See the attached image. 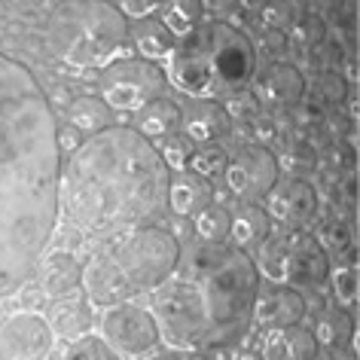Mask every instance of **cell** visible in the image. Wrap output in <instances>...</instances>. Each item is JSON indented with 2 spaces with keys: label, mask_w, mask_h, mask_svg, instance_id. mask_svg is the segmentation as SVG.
<instances>
[{
  "label": "cell",
  "mask_w": 360,
  "mask_h": 360,
  "mask_svg": "<svg viewBox=\"0 0 360 360\" xmlns=\"http://www.w3.org/2000/svg\"><path fill=\"white\" fill-rule=\"evenodd\" d=\"M61 147L49 98L0 52V300L37 269L58 220Z\"/></svg>",
  "instance_id": "obj_1"
},
{
  "label": "cell",
  "mask_w": 360,
  "mask_h": 360,
  "mask_svg": "<svg viewBox=\"0 0 360 360\" xmlns=\"http://www.w3.org/2000/svg\"><path fill=\"white\" fill-rule=\"evenodd\" d=\"M68 208L92 232L147 229L168 217L171 171L138 129L98 131L68 162Z\"/></svg>",
  "instance_id": "obj_2"
},
{
  "label": "cell",
  "mask_w": 360,
  "mask_h": 360,
  "mask_svg": "<svg viewBox=\"0 0 360 360\" xmlns=\"http://www.w3.org/2000/svg\"><path fill=\"white\" fill-rule=\"evenodd\" d=\"M259 272L236 245H193L180 250L168 281L156 290V314L171 342L214 351L238 342L254 314Z\"/></svg>",
  "instance_id": "obj_3"
},
{
  "label": "cell",
  "mask_w": 360,
  "mask_h": 360,
  "mask_svg": "<svg viewBox=\"0 0 360 360\" xmlns=\"http://www.w3.org/2000/svg\"><path fill=\"white\" fill-rule=\"evenodd\" d=\"M254 77V43L229 22H202L171 52V83L195 101H229Z\"/></svg>",
  "instance_id": "obj_4"
},
{
  "label": "cell",
  "mask_w": 360,
  "mask_h": 360,
  "mask_svg": "<svg viewBox=\"0 0 360 360\" xmlns=\"http://www.w3.org/2000/svg\"><path fill=\"white\" fill-rule=\"evenodd\" d=\"M65 13L68 19H61L52 31V46L68 61L79 65L101 61L125 37L120 10L110 4H77L65 6Z\"/></svg>",
  "instance_id": "obj_5"
},
{
  "label": "cell",
  "mask_w": 360,
  "mask_h": 360,
  "mask_svg": "<svg viewBox=\"0 0 360 360\" xmlns=\"http://www.w3.org/2000/svg\"><path fill=\"white\" fill-rule=\"evenodd\" d=\"M110 259L116 263V269L122 272V278L129 281L134 293L156 290L174 272V266L180 259V245H177L174 232L147 226V229L131 232L110 254Z\"/></svg>",
  "instance_id": "obj_6"
},
{
  "label": "cell",
  "mask_w": 360,
  "mask_h": 360,
  "mask_svg": "<svg viewBox=\"0 0 360 360\" xmlns=\"http://www.w3.org/2000/svg\"><path fill=\"white\" fill-rule=\"evenodd\" d=\"M263 269L266 275L293 287H321L330 275V259L318 238L305 232H287L263 248Z\"/></svg>",
  "instance_id": "obj_7"
},
{
  "label": "cell",
  "mask_w": 360,
  "mask_h": 360,
  "mask_svg": "<svg viewBox=\"0 0 360 360\" xmlns=\"http://www.w3.org/2000/svg\"><path fill=\"white\" fill-rule=\"evenodd\" d=\"M98 86L110 110H141L165 89V74L147 58H125L104 68Z\"/></svg>",
  "instance_id": "obj_8"
},
{
  "label": "cell",
  "mask_w": 360,
  "mask_h": 360,
  "mask_svg": "<svg viewBox=\"0 0 360 360\" xmlns=\"http://www.w3.org/2000/svg\"><path fill=\"white\" fill-rule=\"evenodd\" d=\"M226 184L229 190L241 195V199L254 202L272 193V186L278 184V162L266 147H250L238 150L236 159H229L226 165Z\"/></svg>",
  "instance_id": "obj_9"
},
{
  "label": "cell",
  "mask_w": 360,
  "mask_h": 360,
  "mask_svg": "<svg viewBox=\"0 0 360 360\" xmlns=\"http://www.w3.org/2000/svg\"><path fill=\"white\" fill-rule=\"evenodd\" d=\"M104 336L110 345L125 351V354H143L147 348L156 345L159 323L150 311L138 309V305H129V302H120L107 311Z\"/></svg>",
  "instance_id": "obj_10"
},
{
  "label": "cell",
  "mask_w": 360,
  "mask_h": 360,
  "mask_svg": "<svg viewBox=\"0 0 360 360\" xmlns=\"http://www.w3.org/2000/svg\"><path fill=\"white\" fill-rule=\"evenodd\" d=\"M52 348V330L37 314H15L0 330V360H43Z\"/></svg>",
  "instance_id": "obj_11"
},
{
  "label": "cell",
  "mask_w": 360,
  "mask_h": 360,
  "mask_svg": "<svg viewBox=\"0 0 360 360\" xmlns=\"http://www.w3.org/2000/svg\"><path fill=\"white\" fill-rule=\"evenodd\" d=\"M318 211V195H314L311 184H305L300 177H290V180H281V184L272 186L269 193V211L272 217H278L287 226H302L309 223Z\"/></svg>",
  "instance_id": "obj_12"
},
{
  "label": "cell",
  "mask_w": 360,
  "mask_h": 360,
  "mask_svg": "<svg viewBox=\"0 0 360 360\" xmlns=\"http://www.w3.org/2000/svg\"><path fill=\"white\" fill-rule=\"evenodd\" d=\"M302 314H305V300L293 290V287L269 284L263 290H257L254 318L259 321V327H269V330L296 327Z\"/></svg>",
  "instance_id": "obj_13"
},
{
  "label": "cell",
  "mask_w": 360,
  "mask_h": 360,
  "mask_svg": "<svg viewBox=\"0 0 360 360\" xmlns=\"http://www.w3.org/2000/svg\"><path fill=\"white\" fill-rule=\"evenodd\" d=\"M305 95V79L293 65L275 61L254 79V98L269 107H293Z\"/></svg>",
  "instance_id": "obj_14"
},
{
  "label": "cell",
  "mask_w": 360,
  "mask_h": 360,
  "mask_svg": "<svg viewBox=\"0 0 360 360\" xmlns=\"http://www.w3.org/2000/svg\"><path fill=\"white\" fill-rule=\"evenodd\" d=\"M184 138L195 143H214L220 138H226L232 129V116L226 107H220L217 101H195L190 110L184 113Z\"/></svg>",
  "instance_id": "obj_15"
},
{
  "label": "cell",
  "mask_w": 360,
  "mask_h": 360,
  "mask_svg": "<svg viewBox=\"0 0 360 360\" xmlns=\"http://www.w3.org/2000/svg\"><path fill=\"white\" fill-rule=\"evenodd\" d=\"M83 284L98 305H120V302H125V296L134 293L110 257L92 259L83 272Z\"/></svg>",
  "instance_id": "obj_16"
},
{
  "label": "cell",
  "mask_w": 360,
  "mask_h": 360,
  "mask_svg": "<svg viewBox=\"0 0 360 360\" xmlns=\"http://www.w3.org/2000/svg\"><path fill=\"white\" fill-rule=\"evenodd\" d=\"M214 190L208 180H202L193 171H180V174L171 180L168 190V211L177 214V217H199L205 208H211Z\"/></svg>",
  "instance_id": "obj_17"
},
{
  "label": "cell",
  "mask_w": 360,
  "mask_h": 360,
  "mask_svg": "<svg viewBox=\"0 0 360 360\" xmlns=\"http://www.w3.org/2000/svg\"><path fill=\"white\" fill-rule=\"evenodd\" d=\"M263 360H318V339L305 327H284L266 342Z\"/></svg>",
  "instance_id": "obj_18"
},
{
  "label": "cell",
  "mask_w": 360,
  "mask_h": 360,
  "mask_svg": "<svg viewBox=\"0 0 360 360\" xmlns=\"http://www.w3.org/2000/svg\"><path fill=\"white\" fill-rule=\"evenodd\" d=\"M180 107L168 98H156L150 101L147 107H141V116H138V131L143 134L147 141H156V138H171L177 129H180Z\"/></svg>",
  "instance_id": "obj_19"
},
{
  "label": "cell",
  "mask_w": 360,
  "mask_h": 360,
  "mask_svg": "<svg viewBox=\"0 0 360 360\" xmlns=\"http://www.w3.org/2000/svg\"><path fill=\"white\" fill-rule=\"evenodd\" d=\"M83 281V269L70 254H52L43 269V293L46 296H68Z\"/></svg>",
  "instance_id": "obj_20"
},
{
  "label": "cell",
  "mask_w": 360,
  "mask_h": 360,
  "mask_svg": "<svg viewBox=\"0 0 360 360\" xmlns=\"http://www.w3.org/2000/svg\"><path fill=\"white\" fill-rule=\"evenodd\" d=\"M229 236L236 238V248H241V250L259 245V241L269 236V214L259 208V205H254V202L241 205L238 214L232 217Z\"/></svg>",
  "instance_id": "obj_21"
},
{
  "label": "cell",
  "mask_w": 360,
  "mask_h": 360,
  "mask_svg": "<svg viewBox=\"0 0 360 360\" xmlns=\"http://www.w3.org/2000/svg\"><path fill=\"white\" fill-rule=\"evenodd\" d=\"M110 120H113V110L104 104V98H98V95H83L70 104V122L86 131L110 129Z\"/></svg>",
  "instance_id": "obj_22"
},
{
  "label": "cell",
  "mask_w": 360,
  "mask_h": 360,
  "mask_svg": "<svg viewBox=\"0 0 360 360\" xmlns=\"http://www.w3.org/2000/svg\"><path fill=\"white\" fill-rule=\"evenodd\" d=\"M49 321H52V330L61 333V336H83V333L92 327V314H89V309L83 302H77V300H65V302H58L56 309H52L49 314Z\"/></svg>",
  "instance_id": "obj_23"
},
{
  "label": "cell",
  "mask_w": 360,
  "mask_h": 360,
  "mask_svg": "<svg viewBox=\"0 0 360 360\" xmlns=\"http://www.w3.org/2000/svg\"><path fill=\"white\" fill-rule=\"evenodd\" d=\"M134 43H138V49L147 58H159V56H168V52L174 49V34H171L159 19H147L134 28Z\"/></svg>",
  "instance_id": "obj_24"
},
{
  "label": "cell",
  "mask_w": 360,
  "mask_h": 360,
  "mask_svg": "<svg viewBox=\"0 0 360 360\" xmlns=\"http://www.w3.org/2000/svg\"><path fill=\"white\" fill-rule=\"evenodd\" d=\"M165 15H162V25L171 31V34H180V37H186L190 31L199 28V19H202V4H193V0H174V4H165L162 6Z\"/></svg>",
  "instance_id": "obj_25"
},
{
  "label": "cell",
  "mask_w": 360,
  "mask_h": 360,
  "mask_svg": "<svg viewBox=\"0 0 360 360\" xmlns=\"http://www.w3.org/2000/svg\"><path fill=\"white\" fill-rule=\"evenodd\" d=\"M229 226H232V214L223 205H211L195 217V232L208 245H223V238L229 236Z\"/></svg>",
  "instance_id": "obj_26"
},
{
  "label": "cell",
  "mask_w": 360,
  "mask_h": 360,
  "mask_svg": "<svg viewBox=\"0 0 360 360\" xmlns=\"http://www.w3.org/2000/svg\"><path fill=\"white\" fill-rule=\"evenodd\" d=\"M351 336H354V321H351L348 311H327L323 318L318 321V342H323V345H342V342H348Z\"/></svg>",
  "instance_id": "obj_27"
},
{
  "label": "cell",
  "mask_w": 360,
  "mask_h": 360,
  "mask_svg": "<svg viewBox=\"0 0 360 360\" xmlns=\"http://www.w3.org/2000/svg\"><path fill=\"white\" fill-rule=\"evenodd\" d=\"M186 165H190L193 174H199L202 180H214V177L226 174L229 159H226V153L217 150V147H205V150H199V153H193Z\"/></svg>",
  "instance_id": "obj_28"
},
{
  "label": "cell",
  "mask_w": 360,
  "mask_h": 360,
  "mask_svg": "<svg viewBox=\"0 0 360 360\" xmlns=\"http://www.w3.org/2000/svg\"><path fill=\"white\" fill-rule=\"evenodd\" d=\"M65 360H120V357H116V351L107 345L104 339H98V336H83V339H77L74 345L68 348Z\"/></svg>",
  "instance_id": "obj_29"
},
{
  "label": "cell",
  "mask_w": 360,
  "mask_h": 360,
  "mask_svg": "<svg viewBox=\"0 0 360 360\" xmlns=\"http://www.w3.org/2000/svg\"><path fill=\"white\" fill-rule=\"evenodd\" d=\"M314 86H318V95L327 104H339V101H345V95H348V83L342 79V74H336V70H323Z\"/></svg>",
  "instance_id": "obj_30"
},
{
  "label": "cell",
  "mask_w": 360,
  "mask_h": 360,
  "mask_svg": "<svg viewBox=\"0 0 360 360\" xmlns=\"http://www.w3.org/2000/svg\"><path fill=\"white\" fill-rule=\"evenodd\" d=\"M159 156H162V162H165L168 168L184 171L186 162H190V156H193V147H190V141L186 138H165V147H162Z\"/></svg>",
  "instance_id": "obj_31"
},
{
  "label": "cell",
  "mask_w": 360,
  "mask_h": 360,
  "mask_svg": "<svg viewBox=\"0 0 360 360\" xmlns=\"http://www.w3.org/2000/svg\"><path fill=\"white\" fill-rule=\"evenodd\" d=\"M266 22L272 25V28H287V25H296L300 22V13L302 6H290V4H272L266 6Z\"/></svg>",
  "instance_id": "obj_32"
},
{
  "label": "cell",
  "mask_w": 360,
  "mask_h": 360,
  "mask_svg": "<svg viewBox=\"0 0 360 360\" xmlns=\"http://www.w3.org/2000/svg\"><path fill=\"white\" fill-rule=\"evenodd\" d=\"M336 296L342 305H354L357 300V275L354 269H345V272L336 275Z\"/></svg>",
  "instance_id": "obj_33"
},
{
  "label": "cell",
  "mask_w": 360,
  "mask_h": 360,
  "mask_svg": "<svg viewBox=\"0 0 360 360\" xmlns=\"http://www.w3.org/2000/svg\"><path fill=\"white\" fill-rule=\"evenodd\" d=\"M153 360H220L208 354V351H190V348H174V351H162Z\"/></svg>",
  "instance_id": "obj_34"
},
{
  "label": "cell",
  "mask_w": 360,
  "mask_h": 360,
  "mask_svg": "<svg viewBox=\"0 0 360 360\" xmlns=\"http://www.w3.org/2000/svg\"><path fill=\"white\" fill-rule=\"evenodd\" d=\"M314 58L321 61V68H333L336 61H342V52H339V46H333V43L321 40L318 46H314Z\"/></svg>",
  "instance_id": "obj_35"
},
{
  "label": "cell",
  "mask_w": 360,
  "mask_h": 360,
  "mask_svg": "<svg viewBox=\"0 0 360 360\" xmlns=\"http://www.w3.org/2000/svg\"><path fill=\"white\" fill-rule=\"evenodd\" d=\"M323 238L330 241L333 248H345L348 245V229L342 226V220H333V223H327V226H323Z\"/></svg>",
  "instance_id": "obj_36"
},
{
  "label": "cell",
  "mask_w": 360,
  "mask_h": 360,
  "mask_svg": "<svg viewBox=\"0 0 360 360\" xmlns=\"http://www.w3.org/2000/svg\"><path fill=\"white\" fill-rule=\"evenodd\" d=\"M122 15H138V19H147L150 13L159 10V4H134V0H125L122 6H116Z\"/></svg>",
  "instance_id": "obj_37"
},
{
  "label": "cell",
  "mask_w": 360,
  "mask_h": 360,
  "mask_svg": "<svg viewBox=\"0 0 360 360\" xmlns=\"http://www.w3.org/2000/svg\"><path fill=\"white\" fill-rule=\"evenodd\" d=\"M330 165H336V168H351L354 165V153H351V147H342V143H336V147L330 150Z\"/></svg>",
  "instance_id": "obj_38"
},
{
  "label": "cell",
  "mask_w": 360,
  "mask_h": 360,
  "mask_svg": "<svg viewBox=\"0 0 360 360\" xmlns=\"http://www.w3.org/2000/svg\"><path fill=\"white\" fill-rule=\"evenodd\" d=\"M43 300H46V293H43V287H40V290H34V293L25 296V302H28V305H40Z\"/></svg>",
  "instance_id": "obj_39"
},
{
  "label": "cell",
  "mask_w": 360,
  "mask_h": 360,
  "mask_svg": "<svg viewBox=\"0 0 360 360\" xmlns=\"http://www.w3.org/2000/svg\"><path fill=\"white\" fill-rule=\"evenodd\" d=\"M58 138H65V143H70V147L77 143V134L74 131H58Z\"/></svg>",
  "instance_id": "obj_40"
},
{
  "label": "cell",
  "mask_w": 360,
  "mask_h": 360,
  "mask_svg": "<svg viewBox=\"0 0 360 360\" xmlns=\"http://www.w3.org/2000/svg\"><path fill=\"white\" fill-rule=\"evenodd\" d=\"M236 360H263V357H257V354H238Z\"/></svg>",
  "instance_id": "obj_41"
}]
</instances>
